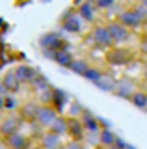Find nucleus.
<instances>
[{
    "mask_svg": "<svg viewBox=\"0 0 147 149\" xmlns=\"http://www.w3.org/2000/svg\"><path fill=\"white\" fill-rule=\"evenodd\" d=\"M140 4H141V8H144L145 11H147V0H140Z\"/></svg>",
    "mask_w": 147,
    "mask_h": 149,
    "instance_id": "33",
    "label": "nucleus"
},
{
    "mask_svg": "<svg viewBox=\"0 0 147 149\" xmlns=\"http://www.w3.org/2000/svg\"><path fill=\"white\" fill-rule=\"evenodd\" d=\"M76 58H73V54L69 52V50H60V52H56V56H54V62H56L58 65H62V67H67L71 69V65L75 63Z\"/></svg>",
    "mask_w": 147,
    "mask_h": 149,
    "instance_id": "21",
    "label": "nucleus"
},
{
    "mask_svg": "<svg viewBox=\"0 0 147 149\" xmlns=\"http://www.w3.org/2000/svg\"><path fill=\"white\" fill-rule=\"evenodd\" d=\"M49 130H50V132H54V134H58V136H65V134L69 132V119L60 116V118L50 125Z\"/></svg>",
    "mask_w": 147,
    "mask_h": 149,
    "instance_id": "20",
    "label": "nucleus"
},
{
    "mask_svg": "<svg viewBox=\"0 0 147 149\" xmlns=\"http://www.w3.org/2000/svg\"><path fill=\"white\" fill-rule=\"evenodd\" d=\"M21 125H22V118H21V116L8 114V116H4V118H0V136H2L4 140L10 138L11 134L19 132Z\"/></svg>",
    "mask_w": 147,
    "mask_h": 149,
    "instance_id": "3",
    "label": "nucleus"
},
{
    "mask_svg": "<svg viewBox=\"0 0 147 149\" xmlns=\"http://www.w3.org/2000/svg\"><path fill=\"white\" fill-rule=\"evenodd\" d=\"M65 149H84V146H82V142H75V140H69V142L65 143Z\"/></svg>",
    "mask_w": 147,
    "mask_h": 149,
    "instance_id": "29",
    "label": "nucleus"
},
{
    "mask_svg": "<svg viewBox=\"0 0 147 149\" xmlns=\"http://www.w3.org/2000/svg\"><path fill=\"white\" fill-rule=\"evenodd\" d=\"M13 71H15V77L19 78L21 84H30V86H32V82L35 80V77L39 74V71H35L32 65H26V63L17 65Z\"/></svg>",
    "mask_w": 147,
    "mask_h": 149,
    "instance_id": "12",
    "label": "nucleus"
},
{
    "mask_svg": "<svg viewBox=\"0 0 147 149\" xmlns=\"http://www.w3.org/2000/svg\"><path fill=\"white\" fill-rule=\"evenodd\" d=\"M116 2H117V0H116Z\"/></svg>",
    "mask_w": 147,
    "mask_h": 149,
    "instance_id": "37",
    "label": "nucleus"
},
{
    "mask_svg": "<svg viewBox=\"0 0 147 149\" xmlns=\"http://www.w3.org/2000/svg\"><path fill=\"white\" fill-rule=\"evenodd\" d=\"M117 142V134L114 132L112 129H103L99 132V146L101 147H106V149H112Z\"/></svg>",
    "mask_w": 147,
    "mask_h": 149,
    "instance_id": "17",
    "label": "nucleus"
},
{
    "mask_svg": "<svg viewBox=\"0 0 147 149\" xmlns=\"http://www.w3.org/2000/svg\"><path fill=\"white\" fill-rule=\"evenodd\" d=\"M117 80L119 78H116V77H112L110 73H104L103 74V78L95 84L97 88H101L103 91H110V93H116V88H117Z\"/></svg>",
    "mask_w": 147,
    "mask_h": 149,
    "instance_id": "19",
    "label": "nucleus"
},
{
    "mask_svg": "<svg viewBox=\"0 0 147 149\" xmlns=\"http://www.w3.org/2000/svg\"><path fill=\"white\" fill-rule=\"evenodd\" d=\"M4 146L8 149H28L30 147V136H26L24 132H15L10 138L4 140Z\"/></svg>",
    "mask_w": 147,
    "mask_h": 149,
    "instance_id": "13",
    "label": "nucleus"
},
{
    "mask_svg": "<svg viewBox=\"0 0 147 149\" xmlns=\"http://www.w3.org/2000/svg\"><path fill=\"white\" fill-rule=\"evenodd\" d=\"M69 119V132H67V136H71V140H75V142H84V138H86V129H84V125H82V121L80 119H71V118H67Z\"/></svg>",
    "mask_w": 147,
    "mask_h": 149,
    "instance_id": "15",
    "label": "nucleus"
},
{
    "mask_svg": "<svg viewBox=\"0 0 147 149\" xmlns=\"http://www.w3.org/2000/svg\"><path fill=\"white\" fill-rule=\"evenodd\" d=\"M138 2H140V0H138Z\"/></svg>",
    "mask_w": 147,
    "mask_h": 149,
    "instance_id": "36",
    "label": "nucleus"
},
{
    "mask_svg": "<svg viewBox=\"0 0 147 149\" xmlns=\"http://www.w3.org/2000/svg\"><path fill=\"white\" fill-rule=\"evenodd\" d=\"M93 4L97 9H110L116 4V0H93Z\"/></svg>",
    "mask_w": 147,
    "mask_h": 149,
    "instance_id": "27",
    "label": "nucleus"
},
{
    "mask_svg": "<svg viewBox=\"0 0 147 149\" xmlns=\"http://www.w3.org/2000/svg\"><path fill=\"white\" fill-rule=\"evenodd\" d=\"M106 28H108V32H110V36H112V41H114V45H123V43H127L128 39H130V30H128L127 26H123L119 21H110L106 22Z\"/></svg>",
    "mask_w": 147,
    "mask_h": 149,
    "instance_id": "5",
    "label": "nucleus"
},
{
    "mask_svg": "<svg viewBox=\"0 0 147 149\" xmlns=\"http://www.w3.org/2000/svg\"><path fill=\"white\" fill-rule=\"evenodd\" d=\"M6 110V95L4 93H0V114Z\"/></svg>",
    "mask_w": 147,
    "mask_h": 149,
    "instance_id": "30",
    "label": "nucleus"
},
{
    "mask_svg": "<svg viewBox=\"0 0 147 149\" xmlns=\"http://www.w3.org/2000/svg\"><path fill=\"white\" fill-rule=\"evenodd\" d=\"M19 88H21V82L15 77V71H10V73L4 74V78H2V90L4 91L15 93V91H19Z\"/></svg>",
    "mask_w": 147,
    "mask_h": 149,
    "instance_id": "18",
    "label": "nucleus"
},
{
    "mask_svg": "<svg viewBox=\"0 0 147 149\" xmlns=\"http://www.w3.org/2000/svg\"><path fill=\"white\" fill-rule=\"evenodd\" d=\"M128 62H130V54H128L125 49L114 47V49L106 50V63H110V65H127Z\"/></svg>",
    "mask_w": 147,
    "mask_h": 149,
    "instance_id": "11",
    "label": "nucleus"
},
{
    "mask_svg": "<svg viewBox=\"0 0 147 149\" xmlns=\"http://www.w3.org/2000/svg\"><path fill=\"white\" fill-rule=\"evenodd\" d=\"M58 118H60V114H58L56 108H52L50 104H41L37 119H35V125L41 127V129H45V130H49L50 125H52Z\"/></svg>",
    "mask_w": 147,
    "mask_h": 149,
    "instance_id": "6",
    "label": "nucleus"
},
{
    "mask_svg": "<svg viewBox=\"0 0 147 149\" xmlns=\"http://www.w3.org/2000/svg\"><path fill=\"white\" fill-rule=\"evenodd\" d=\"M60 24H62V28L65 32H69V34H76V32H80V17H78V13L73 11V9H67V11L62 15Z\"/></svg>",
    "mask_w": 147,
    "mask_h": 149,
    "instance_id": "8",
    "label": "nucleus"
},
{
    "mask_svg": "<svg viewBox=\"0 0 147 149\" xmlns=\"http://www.w3.org/2000/svg\"><path fill=\"white\" fill-rule=\"evenodd\" d=\"M39 43H41L43 52H60V50H65V49H67V43H65V41H63L58 34H54V32L45 34V36L39 39Z\"/></svg>",
    "mask_w": 147,
    "mask_h": 149,
    "instance_id": "4",
    "label": "nucleus"
},
{
    "mask_svg": "<svg viewBox=\"0 0 147 149\" xmlns=\"http://www.w3.org/2000/svg\"><path fill=\"white\" fill-rule=\"evenodd\" d=\"M19 108V104L15 102V99L13 97H6V112H13Z\"/></svg>",
    "mask_w": 147,
    "mask_h": 149,
    "instance_id": "28",
    "label": "nucleus"
},
{
    "mask_svg": "<svg viewBox=\"0 0 147 149\" xmlns=\"http://www.w3.org/2000/svg\"><path fill=\"white\" fill-rule=\"evenodd\" d=\"M80 121H82V125H84V129H86L88 134H99L101 130H103V127H101V118H97L95 114H91L88 108L82 114Z\"/></svg>",
    "mask_w": 147,
    "mask_h": 149,
    "instance_id": "10",
    "label": "nucleus"
},
{
    "mask_svg": "<svg viewBox=\"0 0 147 149\" xmlns=\"http://www.w3.org/2000/svg\"><path fill=\"white\" fill-rule=\"evenodd\" d=\"M136 91H138L136 82L132 80L130 77H121V78L117 80V88H116V95H117V97H123V99L130 101L132 95H134Z\"/></svg>",
    "mask_w": 147,
    "mask_h": 149,
    "instance_id": "7",
    "label": "nucleus"
},
{
    "mask_svg": "<svg viewBox=\"0 0 147 149\" xmlns=\"http://www.w3.org/2000/svg\"><path fill=\"white\" fill-rule=\"evenodd\" d=\"M97 149H106V147H101V146H99V147H97Z\"/></svg>",
    "mask_w": 147,
    "mask_h": 149,
    "instance_id": "35",
    "label": "nucleus"
},
{
    "mask_svg": "<svg viewBox=\"0 0 147 149\" xmlns=\"http://www.w3.org/2000/svg\"><path fill=\"white\" fill-rule=\"evenodd\" d=\"M39 146H41V149H58L60 146H63L62 136L50 132V130H43L39 134Z\"/></svg>",
    "mask_w": 147,
    "mask_h": 149,
    "instance_id": "14",
    "label": "nucleus"
},
{
    "mask_svg": "<svg viewBox=\"0 0 147 149\" xmlns=\"http://www.w3.org/2000/svg\"><path fill=\"white\" fill-rule=\"evenodd\" d=\"M141 78H144V82L147 84V62L144 63V69H141Z\"/></svg>",
    "mask_w": 147,
    "mask_h": 149,
    "instance_id": "31",
    "label": "nucleus"
},
{
    "mask_svg": "<svg viewBox=\"0 0 147 149\" xmlns=\"http://www.w3.org/2000/svg\"><path fill=\"white\" fill-rule=\"evenodd\" d=\"M145 24H147V22H145Z\"/></svg>",
    "mask_w": 147,
    "mask_h": 149,
    "instance_id": "38",
    "label": "nucleus"
},
{
    "mask_svg": "<svg viewBox=\"0 0 147 149\" xmlns=\"http://www.w3.org/2000/svg\"><path fill=\"white\" fill-rule=\"evenodd\" d=\"M39 108H41V102H35V101H28L19 108V116L22 118V121L26 123H35L37 119V114H39Z\"/></svg>",
    "mask_w": 147,
    "mask_h": 149,
    "instance_id": "9",
    "label": "nucleus"
},
{
    "mask_svg": "<svg viewBox=\"0 0 147 149\" xmlns=\"http://www.w3.org/2000/svg\"><path fill=\"white\" fill-rule=\"evenodd\" d=\"M32 88H34V90H37V91H41V93H43V91H47L49 88H52V86H50V84H49V80H47V78H45L43 74L39 73L37 77H35V80L32 82Z\"/></svg>",
    "mask_w": 147,
    "mask_h": 149,
    "instance_id": "25",
    "label": "nucleus"
},
{
    "mask_svg": "<svg viewBox=\"0 0 147 149\" xmlns=\"http://www.w3.org/2000/svg\"><path fill=\"white\" fill-rule=\"evenodd\" d=\"M116 21H119L123 26H127L128 30H136V28L144 26L147 22V11L141 8V4L138 2L136 6H128L117 11Z\"/></svg>",
    "mask_w": 147,
    "mask_h": 149,
    "instance_id": "1",
    "label": "nucleus"
},
{
    "mask_svg": "<svg viewBox=\"0 0 147 149\" xmlns=\"http://www.w3.org/2000/svg\"><path fill=\"white\" fill-rule=\"evenodd\" d=\"M65 101H67V93L65 91H62V90H58V88H54L52 90V108H56L58 110V114H60V110L65 106Z\"/></svg>",
    "mask_w": 147,
    "mask_h": 149,
    "instance_id": "22",
    "label": "nucleus"
},
{
    "mask_svg": "<svg viewBox=\"0 0 147 149\" xmlns=\"http://www.w3.org/2000/svg\"><path fill=\"white\" fill-rule=\"evenodd\" d=\"M86 41L91 43L93 47H97V49H103V50H110L114 49V41H112V36H110L106 24H95L91 26V30L88 32V36H86Z\"/></svg>",
    "mask_w": 147,
    "mask_h": 149,
    "instance_id": "2",
    "label": "nucleus"
},
{
    "mask_svg": "<svg viewBox=\"0 0 147 149\" xmlns=\"http://www.w3.org/2000/svg\"><path fill=\"white\" fill-rule=\"evenodd\" d=\"M89 69H91V63L88 62V60H82V58H76L75 63L71 65V71L76 73V74H80V77H86Z\"/></svg>",
    "mask_w": 147,
    "mask_h": 149,
    "instance_id": "23",
    "label": "nucleus"
},
{
    "mask_svg": "<svg viewBox=\"0 0 147 149\" xmlns=\"http://www.w3.org/2000/svg\"><path fill=\"white\" fill-rule=\"evenodd\" d=\"M103 74H104V71L103 69H99V67H93V65H91V69L88 71V74H86L84 78H88L89 82H93V84H97L101 78H103Z\"/></svg>",
    "mask_w": 147,
    "mask_h": 149,
    "instance_id": "26",
    "label": "nucleus"
},
{
    "mask_svg": "<svg viewBox=\"0 0 147 149\" xmlns=\"http://www.w3.org/2000/svg\"><path fill=\"white\" fill-rule=\"evenodd\" d=\"M95 4L93 0H86V2H82L78 8H76V13H78V17L82 19V21H93L95 19Z\"/></svg>",
    "mask_w": 147,
    "mask_h": 149,
    "instance_id": "16",
    "label": "nucleus"
},
{
    "mask_svg": "<svg viewBox=\"0 0 147 149\" xmlns=\"http://www.w3.org/2000/svg\"><path fill=\"white\" fill-rule=\"evenodd\" d=\"M130 102L136 106V108H141V110H147V91L145 90H138L134 95H132Z\"/></svg>",
    "mask_w": 147,
    "mask_h": 149,
    "instance_id": "24",
    "label": "nucleus"
},
{
    "mask_svg": "<svg viewBox=\"0 0 147 149\" xmlns=\"http://www.w3.org/2000/svg\"><path fill=\"white\" fill-rule=\"evenodd\" d=\"M58 149H65V143H63V146H60V147H58Z\"/></svg>",
    "mask_w": 147,
    "mask_h": 149,
    "instance_id": "34",
    "label": "nucleus"
},
{
    "mask_svg": "<svg viewBox=\"0 0 147 149\" xmlns=\"http://www.w3.org/2000/svg\"><path fill=\"white\" fill-rule=\"evenodd\" d=\"M141 43H144V47L147 49V30L144 32V36H141Z\"/></svg>",
    "mask_w": 147,
    "mask_h": 149,
    "instance_id": "32",
    "label": "nucleus"
}]
</instances>
